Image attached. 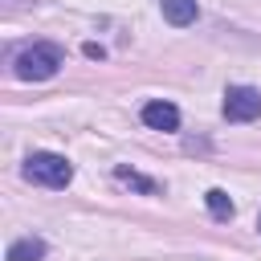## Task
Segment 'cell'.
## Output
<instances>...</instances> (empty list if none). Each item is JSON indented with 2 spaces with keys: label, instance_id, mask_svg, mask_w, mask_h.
Masks as SVG:
<instances>
[{
  "label": "cell",
  "instance_id": "obj_6",
  "mask_svg": "<svg viewBox=\"0 0 261 261\" xmlns=\"http://www.w3.org/2000/svg\"><path fill=\"white\" fill-rule=\"evenodd\" d=\"M45 257V241L41 237H20L8 245V261H41Z\"/></svg>",
  "mask_w": 261,
  "mask_h": 261
},
{
  "label": "cell",
  "instance_id": "obj_9",
  "mask_svg": "<svg viewBox=\"0 0 261 261\" xmlns=\"http://www.w3.org/2000/svg\"><path fill=\"white\" fill-rule=\"evenodd\" d=\"M257 232H261V212H257Z\"/></svg>",
  "mask_w": 261,
  "mask_h": 261
},
{
  "label": "cell",
  "instance_id": "obj_7",
  "mask_svg": "<svg viewBox=\"0 0 261 261\" xmlns=\"http://www.w3.org/2000/svg\"><path fill=\"white\" fill-rule=\"evenodd\" d=\"M114 179H118V184H126V188H135V192H147V196H151V192H159V184H155V179H147V175H139V171L122 167V163L114 167Z\"/></svg>",
  "mask_w": 261,
  "mask_h": 261
},
{
  "label": "cell",
  "instance_id": "obj_1",
  "mask_svg": "<svg viewBox=\"0 0 261 261\" xmlns=\"http://www.w3.org/2000/svg\"><path fill=\"white\" fill-rule=\"evenodd\" d=\"M61 65H65V57H61V49H57L53 41H33V45H24V49L12 57V73H16L20 82H45V77H53Z\"/></svg>",
  "mask_w": 261,
  "mask_h": 261
},
{
  "label": "cell",
  "instance_id": "obj_8",
  "mask_svg": "<svg viewBox=\"0 0 261 261\" xmlns=\"http://www.w3.org/2000/svg\"><path fill=\"white\" fill-rule=\"evenodd\" d=\"M204 204H208V212H212L216 220H228V216H232V200H228L224 188H208V192H204Z\"/></svg>",
  "mask_w": 261,
  "mask_h": 261
},
{
  "label": "cell",
  "instance_id": "obj_2",
  "mask_svg": "<svg viewBox=\"0 0 261 261\" xmlns=\"http://www.w3.org/2000/svg\"><path fill=\"white\" fill-rule=\"evenodd\" d=\"M24 179H33L41 188H65L73 179V163L65 155H53V151H33L24 159Z\"/></svg>",
  "mask_w": 261,
  "mask_h": 261
},
{
  "label": "cell",
  "instance_id": "obj_5",
  "mask_svg": "<svg viewBox=\"0 0 261 261\" xmlns=\"http://www.w3.org/2000/svg\"><path fill=\"white\" fill-rule=\"evenodd\" d=\"M159 8H163V20L167 24H175V29H188L192 20H196V0H159Z\"/></svg>",
  "mask_w": 261,
  "mask_h": 261
},
{
  "label": "cell",
  "instance_id": "obj_4",
  "mask_svg": "<svg viewBox=\"0 0 261 261\" xmlns=\"http://www.w3.org/2000/svg\"><path fill=\"white\" fill-rule=\"evenodd\" d=\"M143 122L151 130H179V110L171 102H147L143 106Z\"/></svg>",
  "mask_w": 261,
  "mask_h": 261
},
{
  "label": "cell",
  "instance_id": "obj_3",
  "mask_svg": "<svg viewBox=\"0 0 261 261\" xmlns=\"http://www.w3.org/2000/svg\"><path fill=\"white\" fill-rule=\"evenodd\" d=\"M224 118L228 122H253V118H261V94L253 86H228V94H224Z\"/></svg>",
  "mask_w": 261,
  "mask_h": 261
}]
</instances>
